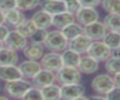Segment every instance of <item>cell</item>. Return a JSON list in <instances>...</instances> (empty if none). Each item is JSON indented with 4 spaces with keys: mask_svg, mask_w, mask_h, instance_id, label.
I'll use <instances>...</instances> for the list:
<instances>
[{
    "mask_svg": "<svg viewBox=\"0 0 120 100\" xmlns=\"http://www.w3.org/2000/svg\"><path fill=\"white\" fill-rule=\"evenodd\" d=\"M22 72L16 64L0 66V79L4 81H11L15 79H22Z\"/></svg>",
    "mask_w": 120,
    "mask_h": 100,
    "instance_id": "obj_17",
    "label": "cell"
},
{
    "mask_svg": "<svg viewBox=\"0 0 120 100\" xmlns=\"http://www.w3.org/2000/svg\"><path fill=\"white\" fill-rule=\"evenodd\" d=\"M75 20H76L75 14H72L68 11H64L52 16V25L56 29L62 30L67 25L74 22Z\"/></svg>",
    "mask_w": 120,
    "mask_h": 100,
    "instance_id": "obj_18",
    "label": "cell"
},
{
    "mask_svg": "<svg viewBox=\"0 0 120 100\" xmlns=\"http://www.w3.org/2000/svg\"><path fill=\"white\" fill-rule=\"evenodd\" d=\"M113 79H114V83H115V85L120 87V73L114 75V76H113Z\"/></svg>",
    "mask_w": 120,
    "mask_h": 100,
    "instance_id": "obj_38",
    "label": "cell"
},
{
    "mask_svg": "<svg viewBox=\"0 0 120 100\" xmlns=\"http://www.w3.org/2000/svg\"><path fill=\"white\" fill-rule=\"evenodd\" d=\"M64 2L66 5L67 11L72 14H76L82 7V5L79 0H64Z\"/></svg>",
    "mask_w": 120,
    "mask_h": 100,
    "instance_id": "obj_33",
    "label": "cell"
},
{
    "mask_svg": "<svg viewBox=\"0 0 120 100\" xmlns=\"http://www.w3.org/2000/svg\"><path fill=\"white\" fill-rule=\"evenodd\" d=\"M82 79V72L78 67L64 65L56 72V80L62 84L79 83Z\"/></svg>",
    "mask_w": 120,
    "mask_h": 100,
    "instance_id": "obj_4",
    "label": "cell"
},
{
    "mask_svg": "<svg viewBox=\"0 0 120 100\" xmlns=\"http://www.w3.org/2000/svg\"><path fill=\"white\" fill-rule=\"evenodd\" d=\"M9 32H10V30H9V28L7 25L0 24V40L4 42L5 39L7 38L8 35L9 34Z\"/></svg>",
    "mask_w": 120,
    "mask_h": 100,
    "instance_id": "obj_37",
    "label": "cell"
},
{
    "mask_svg": "<svg viewBox=\"0 0 120 100\" xmlns=\"http://www.w3.org/2000/svg\"><path fill=\"white\" fill-rule=\"evenodd\" d=\"M44 47L50 51L62 52L68 46V40L63 35L61 30L55 29L48 32V35L43 42Z\"/></svg>",
    "mask_w": 120,
    "mask_h": 100,
    "instance_id": "obj_1",
    "label": "cell"
},
{
    "mask_svg": "<svg viewBox=\"0 0 120 100\" xmlns=\"http://www.w3.org/2000/svg\"><path fill=\"white\" fill-rule=\"evenodd\" d=\"M112 55L114 56V57L120 58V48H117V49L112 50Z\"/></svg>",
    "mask_w": 120,
    "mask_h": 100,
    "instance_id": "obj_39",
    "label": "cell"
},
{
    "mask_svg": "<svg viewBox=\"0 0 120 100\" xmlns=\"http://www.w3.org/2000/svg\"><path fill=\"white\" fill-rule=\"evenodd\" d=\"M105 69L110 75H116L120 73V58L111 56L105 61Z\"/></svg>",
    "mask_w": 120,
    "mask_h": 100,
    "instance_id": "obj_28",
    "label": "cell"
},
{
    "mask_svg": "<svg viewBox=\"0 0 120 100\" xmlns=\"http://www.w3.org/2000/svg\"><path fill=\"white\" fill-rule=\"evenodd\" d=\"M44 49L45 47L42 43L30 41V43H27V45L22 50V53L26 59L38 61L44 54Z\"/></svg>",
    "mask_w": 120,
    "mask_h": 100,
    "instance_id": "obj_14",
    "label": "cell"
},
{
    "mask_svg": "<svg viewBox=\"0 0 120 100\" xmlns=\"http://www.w3.org/2000/svg\"><path fill=\"white\" fill-rule=\"evenodd\" d=\"M47 35H48L47 29H39V28H38V30L30 37V41L37 42V43H42L43 44Z\"/></svg>",
    "mask_w": 120,
    "mask_h": 100,
    "instance_id": "obj_32",
    "label": "cell"
},
{
    "mask_svg": "<svg viewBox=\"0 0 120 100\" xmlns=\"http://www.w3.org/2000/svg\"><path fill=\"white\" fill-rule=\"evenodd\" d=\"M115 86L114 79L110 74H99L97 75L91 81L92 90L98 94L105 95L110 90Z\"/></svg>",
    "mask_w": 120,
    "mask_h": 100,
    "instance_id": "obj_3",
    "label": "cell"
},
{
    "mask_svg": "<svg viewBox=\"0 0 120 100\" xmlns=\"http://www.w3.org/2000/svg\"><path fill=\"white\" fill-rule=\"evenodd\" d=\"M18 61L19 56L17 50L9 49L6 46L0 49V66L16 64Z\"/></svg>",
    "mask_w": 120,
    "mask_h": 100,
    "instance_id": "obj_19",
    "label": "cell"
},
{
    "mask_svg": "<svg viewBox=\"0 0 120 100\" xmlns=\"http://www.w3.org/2000/svg\"><path fill=\"white\" fill-rule=\"evenodd\" d=\"M18 66L22 72V78L30 79H32L42 69V65L40 63H38L36 60H29V59L22 62Z\"/></svg>",
    "mask_w": 120,
    "mask_h": 100,
    "instance_id": "obj_12",
    "label": "cell"
},
{
    "mask_svg": "<svg viewBox=\"0 0 120 100\" xmlns=\"http://www.w3.org/2000/svg\"><path fill=\"white\" fill-rule=\"evenodd\" d=\"M106 33H107V28L104 22H100L98 21L84 26V34L87 36H89L93 41L102 39L106 35Z\"/></svg>",
    "mask_w": 120,
    "mask_h": 100,
    "instance_id": "obj_13",
    "label": "cell"
},
{
    "mask_svg": "<svg viewBox=\"0 0 120 100\" xmlns=\"http://www.w3.org/2000/svg\"><path fill=\"white\" fill-rule=\"evenodd\" d=\"M40 89L43 99L45 100H57L61 98V86L52 83Z\"/></svg>",
    "mask_w": 120,
    "mask_h": 100,
    "instance_id": "obj_24",
    "label": "cell"
},
{
    "mask_svg": "<svg viewBox=\"0 0 120 100\" xmlns=\"http://www.w3.org/2000/svg\"><path fill=\"white\" fill-rule=\"evenodd\" d=\"M40 7L42 9L49 12L52 16L67 11L64 0H44L41 2Z\"/></svg>",
    "mask_w": 120,
    "mask_h": 100,
    "instance_id": "obj_21",
    "label": "cell"
},
{
    "mask_svg": "<svg viewBox=\"0 0 120 100\" xmlns=\"http://www.w3.org/2000/svg\"><path fill=\"white\" fill-rule=\"evenodd\" d=\"M4 46H5V45H4V42H3V41H1V40H0V49H1V48H3V47H4Z\"/></svg>",
    "mask_w": 120,
    "mask_h": 100,
    "instance_id": "obj_41",
    "label": "cell"
},
{
    "mask_svg": "<svg viewBox=\"0 0 120 100\" xmlns=\"http://www.w3.org/2000/svg\"><path fill=\"white\" fill-rule=\"evenodd\" d=\"M92 42H93V40L83 33V34L74 37L73 39L69 40L68 48L75 50L76 52H78L80 54H83V53H87L88 49H89L90 45L92 44Z\"/></svg>",
    "mask_w": 120,
    "mask_h": 100,
    "instance_id": "obj_10",
    "label": "cell"
},
{
    "mask_svg": "<svg viewBox=\"0 0 120 100\" xmlns=\"http://www.w3.org/2000/svg\"><path fill=\"white\" fill-rule=\"evenodd\" d=\"M56 80V73L45 68H42L32 79V83L34 86H37L38 88L45 87L47 85L54 83Z\"/></svg>",
    "mask_w": 120,
    "mask_h": 100,
    "instance_id": "obj_11",
    "label": "cell"
},
{
    "mask_svg": "<svg viewBox=\"0 0 120 100\" xmlns=\"http://www.w3.org/2000/svg\"><path fill=\"white\" fill-rule=\"evenodd\" d=\"M107 30L120 32V12L119 13H108L103 21Z\"/></svg>",
    "mask_w": 120,
    "mask_h": 100,
    "instance_id": "obj_26",
    "label": "cell"
},
{
    "mask_svg": "<svg viewBox=\"0 0 120 100\" xmlns=\"http://www.w3.org/2000/svg\"><path fill=\"white\" fill-rule=\"evenodd\" d=\"M0 99H8V96H0Z\"/></svg>",
    "mask_w": 120,
    "mask_h": 100,
    "instance_id": "obj_42",
    "label": "cell"
},
{
    "mask_svg": "<svg viewBox=\"0 0 120 100\" xmlns=\"http://www.w3.org/2000/svg\"><path fill=\"white\" fill-rule=\"evenodd\" d=\"M40 64L42 65V68L53 71L55 73L64 66L61 53L55 51L44 53L40 59Z\"/></svg>",
    "mask_w": 120,
    "mask_h": 100,
    "instance_id": "obj_7",
    "label": "cell"
},
{
    "mask_svg": "<svg viewBox=\"0 0 120 100\" xmlns=\"http://www.w3.org/2000/svg\"><path fill=\"white\" fill-rule=\"evenodd\" d=\"M105 97H106V99H109V100L120 99V87L115 85L112 90H110L105 94Z\"/></svg>",
    "mask_w": 120,
    "mask_h": 100,
    "instance_id": "obj_35",
    "label": "cell"
},
{
    "mask_svg": "<svg viewBox=\"0 0 120 100\" xmlns=\"http://www.w3.org/2000/svg\"><path fill=\"white\" fill-rule=\"evenodd\" d=\"M61 31H62L63 35L66 36V38L69 41V40L73 39L74 37L83 34L84 33V27L82 25H81L79 22H75L74 21V22L67 25Z\"/></svg>",
    "mask_w": 120,
    "mask_h": 100,
    "instance_id": "obj_23",
    "label": "cell"
},
{
    "mask_svg": "<svg viewBox=\"0 0 120 100\" xmlns=\"http://www.w3.org/2000/svg\"><path fill=\"white\" fill-rule=\"evenodd\" d=\"M33 86L32 81L22 78L19 79L11 80V81H7L4 90L7 94H8L10 97L13 98H22L25 93L29 88Z\"/></svg>",
    "mask_w": 120,
    "mask_h": 100,
    "instance_id": "obj_2",
    "label": "cell"
},
{
    "mask_svg": "<svg viewBox=\"0 0 120 100\" xmlns=\"http://www.w3.org/2000/svg\"><path fill=\"white\" fill-rule=\"evenodd\" d=\"M27 37L19 33L16 29L9 32L7 38L4 41V45L14 50H22L27 45Z\"/></svg>",
    "mask_w": 120,
    "mask_h": 100,
    "instance_id": "obj_8",
    "label": "cell"
},
{
    "mask_svg": "<svg viewBox=\"0 0 120 100\" xmlns=\"http://www.w3.org/2000/svg\"><path fill=\"white\" fill-rule=\"evenodd\" d=\"M101 7L107 13H119L120 0H101Z\"/></svg>",
    "mask_w": 120,
    "mask_h": 100,
    "instance_id": "obj_29",
    "label": "cell"
},
{
    "mask_svg": "<svg viewBox=\"0 0 120 100\" xmlns=\"http://www.w3.org/2000/svg\"><path fill=\"white\" fill-rule=\"evenodd\" d=\"M62 56V60H63V64L66 66H74V67H78L80 60H81V54L76 52L75 50L67 48L65 50L62 51L61 53Z\"/></svg>",
    "mask_w": 120,
    "mask_h": 100,
    "instance_id": "obj_22",
    "label": "cell"
},
{
    "mask_svg": "<svg viewBox=\"0 0 120 100\" xmlns=\"http://www.w3.org/2000/svg\"><path fill=\"white\" fill-rule=\"evenodd\" d=\"M98 63H99L98 61H97L96 59H94L93 57L87 54L85 56L81 57L78 68L83 74H86V75L94 74L98 69Z\"/></svg>",
    "mask_w": 120,
    "mask_h": 100,
    "instance_id": "obj_16",
    "label": "cell"
},
{
    "mask_svg": "<svg viewBox=\"0 0 120 100\" xmlns=\"http://www.w3.org/2000/svg\"><path fill=\"white\" fill-rule=\"evenodd\" d=\"M5 23V12L0 9V24Z\"/></svg>",
    "mask_w": 120,
    "mask_h": 100,
    "instance_id": "obj_40",
    "label": "cell"
},
{
    "mask_svg": "<svg viewBox=\"0 0 120 100\" xmlns=\"http://www.w3.org/2000/svg\"><path fill=\"white\" fill-rule=\"evenodd\" d=\"M41 0H17V7L22 11L32 10L41 5Z\"/></svg>",
    "mask_w": 120,
    "mask_h": 100,
    "instance_id": "obj_30",
    "label": "cell"
},
{
    "mask_svg": "<svg viewBox=\"0 0 120 100\" xmlns=\"http://www.w3.org/2000/svg\"><path fill=\"white\" fill-rule=\"evenodd\" d=\"M85 88L79 83L62 84L61 85V99L73 100V99H86L83 96Z\"/></svg>",
    "mask_w": 120,
    "mask_h": 100,
    "instance_id": "obj_6",
    "label": "cell"
},
{
    "mask_svg": "<svg viewBox=\"0 0 120 100\" xmlns=\"http://www.w3.org/2000/svg\"><path fill=\"white\" fill-rule=\"evenodd\" d=\"M22 99H24V100H40V99H43L41 89L33 85L31 88H29L27 90V92L23 95Z\"/></svg>",
    "mask_w": 120,
    "mask_h": 100,
    "instance_id": "obj_31",
    "label": "cell"
},
{
    "mask_svg": "<svg viewBox=\"0 0 120 100\" xmlns=\"http://www.w3.org/2000/svg\"><path fill=\"white\" fill-rule=\"evenodd\" d=\"M82 7H96L101 3V0H79Z\"/></svg>",
    "mask_w": 120,
    "mask_h": 100,
    "instance_id": "obj_36",
    "label": "cell"
},
{
    "mask_svg": "<svg viewBox=\"0 0 120 100\" xmlns=\"http://www.w3.org/2000/svg\"><path fill=\"white\" fill-rule=\"evenodd\" d=\"M75 18L77 22L84 27L94 21H98V12L95 9V7H82L75 14Z\"/></svg>",
    "mask_w": 120,
    "mask_h": 100,
    "instance_id": "obj_9",
    "label": "cell"
},
{
    "mask_svg": "<svg viewBox=\"0 0 120 100\" xmlns=\"http://www.w3.org/2000/svg\"><path fill=\"white\" fill-rule=\"evenodd\" d=\"M24 20H25V16L22 13V10L19 9L18 7L5 12V23L7 25L16 28Z\"/></svg>",
    "mask_w": 120,
    "mask_h": 100,
    "instance_id": "obj_20",
    "label": "cell"
},
{
    "mask_svg": "<svg viewBox=\"0 0 120 100\" xmlns=\"http://www.w3.org/2000/svg\"><path fill=\"white\" fill-rule=\"evenodd\" d=\"M17 7V0H0V9L4 12L16 8Z\"/></svg>",
    "mask_w": 120,
    "mask_h": 100,
    "instance_id": "obj_34",
    "label": "cell"
},
{
    "mask_svg": "<svg viewBox=\"0 0 120 100\" xmlns=\"http://www.w3.org/2000/svg\"><path fill=\"white\" fill-rule=\"evenodd\" d=\"M19 33H21L22 36H24L27 38H30L33 34L38 30L37 25L34 23L32 19H25L21 24H19L15 28Z\"/></svg>",
    "mask_w": 120,
    "mask_h": 100,
    "instance_id": "obj_25",
    "label": "cell"
},
{
    "mask_svg": "<svg viewBox=\"0 0 120 100\" xmlns=\"http://www.w3.org/2000/svg\"><path fill=\"white\" fill-rule=\"evenodd\" d=\"M112 49L109 48L103 41L95 40L90 45L87 54L98 62H104L112 56Z\"/></svg>",
    "mask_w": 120,
    "mask_h": 100,
    "instance_id": "obj_5",
    "label": "cell"
},
{
    "mask_svg": "<svg viewBox=\"0 0 120 100\" xmlns=\"http://www.w3.org/2000/svg\"><path fill=\"white\" fill-rule=\"evenodd\" d=\"M102 41L112 50L120 48V32L109 31L106 33Z\"/></svg>",
    "mask_w": 120,
    "mask_h": 100,
    "instance_id": "obj_27",
    "label": "cell"
},
{
    "mask_svg": "<svg viewBox=\"0 0 120 100\" xmlns=\"http://www.w3.org/2000/svg\"><path fill=\"white\" fill-rule=\"evenodd\" d=\"M31 19L39 29H48L52 25V15L42 8L37 10L32 15Z\"/></svg>",
    "mask_w": 120,
    "mask_h": 100,
    "instance_id": "obj_15",
    "label": "cell"
}]
</instances>
